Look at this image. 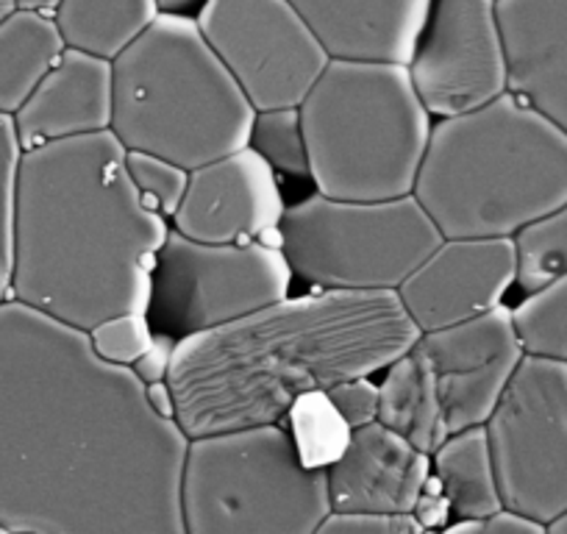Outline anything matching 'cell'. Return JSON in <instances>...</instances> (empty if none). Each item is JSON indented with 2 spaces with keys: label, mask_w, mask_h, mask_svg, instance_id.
I'll use <instances>...</instances> for the list:
<instances>
[{
  "label": "cell",
  "mask_w": 567,
  "mask_h": 534,
  "mask_svg": "<svg viewBox=\"0 0 567 534\" xmlns=\"http://www.w3.org/2000/svg\"><path fill=\"white\" fill-rule=\"evenodd\" d=\"M425 534H429V532H425Z\"/></svg>",
  "instance_id": "41"
},
{
  "label": "cell",
  "mask_w": 567,
  "mask_h": 534,
  "mask_svg": "<svg viewBox=\"0 0 567 534\" xmlns=\"http://www.w3.org/2000/svg\"><path fill=\"white\" fill-rule=\"evenodd\" d=\"M504 510L554 521L567 510V362L523 357L484 423Z\"/></svg>",
  "instance_id": "11"
},
{
  "label": "cell",
  "mask_w": 567,
  "mask_h": 534,
  "mask_svg": "<svg viewBox=\"0 0 567 534\" xmlns=\"http://www.w3.org/2000/svg\"><path fill=\"white\" fill-rule=\"evenodd\" d=\"M248 148L256 151L276 173L309 178L307 140H303L301 109L298 106L256 112L254 123H250Z\"/></svg>",
  "instance_id": "26"
},
{
  "label": "cell",
  "mask_w": 567,
  "mask_h": 534,
  "mask_svg": "<svg viewBox=\"0 0 567 534\" xmlns=\"http://www.w3.org/2000/svg\"><path fill=\"white\" fill-rule=\"evenodd\" d=\"M284 209L278 173L245 145L189 171L173 232L212 245L278 243Z\"/></svg>",
  "instance_id": "15"
},
{
  "label": "cell",
  "mask_w": 567,
  "mask_h": 534,
  "mask_svg": "<svg viewBox=\"0 0 567 534\" xmlns=\"http://www.w3.org/2000/svg\"><path fill=\"white\" fill-rule=\"evenodd\" d=\"M112 62L64 48L29 101L14 112L23 151L112 129Z\"/></svg>",
  "instance_id": "18"
},
{
  "label": "cell",
  "mask_w": 567,
  "mask_h": 534,
  "mask_svg": "<svg viewBox=\"0 0 567 534\" xmlns=\"http://www.w3.org/2000/svg\"><path fill=\"white\" fill-rule=\"evenodd\" d=\"M412 515L417 517V523L425 532H440V528H445L451 523V504L445 499V493H429V490H423L417 504H414Z\"/></svg>",
  "instance_id": "33"
},
{
  "label": "cell",
  "mask_w": 567,
  "mask_h": 534,
  "mask_svg": "<svg viewBox=\"0 0 567 534\" xmlns=\"http://www.w3.org/2000/svg\"><path fill=\"white\" fill-rule=\"evenodd\" d=\"M14 3H18V12L45 14V18H53L56 9L62 7V0H14Z\"/></svg>",
  "instance_id": "36"
},
{
  "label": "cell",
  "mask_w": 567,
  "mask_h": 534,
  "mask_svg": "<svg viewBox=\"0 0 567 534\" xmlns=\"http://www.w3.org/2000/svg\"><path fill=\"white\" fill-rule=\"evenodd\" d=\"M64 53L53 18L12 12L0 23V114L14 117Z\"/></svg>",
  "instance_id": "22"
},
{
  "label": "cell",
  "mask_w": 567,
  "mask_h": 534,
  "mask_svg": "<svg viewBox=\"0 0 567 534\" xmlns=\"http://www.w3.org/2000/svg\"><path fill=\"white\" fill-rule=\"evenodd\" d=\"M86 335H90V342L97 357L112 364H120V368H134L151 351L156 340L145 312L114 315V318L103 320V324H97Z\"/></svg>",
  "instance_id": "29"
},
{
  "label": "cell",
  "mask_w": 567,
  "mask_h": 534,
  "mask_svg": "<svg viewBox=\"0 0 567 534\" xmlns=\"http://www.w3.org/2000/svg\"><path fill=\"white\" fill-rule=\"evenodd\" d=\"M287 418H290L287 429H290L298 454L307 468H323L326 471L342 454L348 438H351V429L329 404L326 392L303 396Z\"/></svg>",
  "instance_id": "25"
},
{
  "label": "cell",
  "mask_w": 567,
  "mask_h": 534,
  "mask_svg": "<svg viewBox=\"0 0 567 534\" xmlns=\"http://www.w3.org/2000/svg\"><path fill=\"white\" fill-rule=\"evenodd\" d=\"M189 438L90 335L0 304V526L14 534H184Z\"/></svg>",
  "instance_id": "1"
},
{
  "label": "cell",
  "mask_w": 567,
  "mask_h": 534,
  "mask_svg": "<svg viewBox=\"0 0 567 534\" xmlns=\"http://www.w3.org/2000/svg\"><path fill=\"white\" fill-rule=\"evenodd\" d=\"M20 160H23V145L14 131V120L0 114V304L12 298Z\"/></svg>",
  "instance_id": "27"
},
{
  "label": "cell",
  "mask_w": 567,
  "mask_h": 534,
  "mask_svg": "<svg viewBox=\"0 0 567 534\" xmlns=\"http://www.w3.org/2000/svg\"><path fill=\"white\" fill-rule=\"evenodd\" d=\"M315 534H425L412 512H334L320 521Z\"/></svg>",
  "instance_id": "30"
},
{
  "label": "cell",
  "mask_w": 567,
  "mask_h": 534,
  "mask_svg": "<svg viewBox=\"0 0 567 534\" xmlns=\"http://www.w3.org/2000/svg\"><path fill=\"white\" fill-rule=\"evenodd\" d=\"M545 534H567V510L556 515L554 521L545 523Z\"/></svg>",
  "instance_id": "38"
},
{
  "label": "cell",
  "mask_w": 567,
  "mask_h": 534,
  "mask_svg": "<svg viewBox=\"0 0 567 534\" xmlns=\"http://www.w3.org/2000/svg\"><path fill=\"white\" fill-rule=\"evenodd\" d=\"M506 90L567 134V0H498Z\"/></svg>",
  "instance_id": "17"
},
{
  "label": "cell",
  "mask_w": 567,
  "mask_h": 534,
  "mask_svg": "<svg viewBox=\"0 0 567 534\" xmlns=\"http://www.w3.org/2000/svg\"><path fill=\"white\" fill-rule=\"evenodd\" d=\"M0 534H14V532H9L7 526H0Z\"/></svg>",
  "instance_id": "40"
},
{
  "label": "cell",
  "mask_w": 567,
  "mask_h": 534,
  "mask_svg": "<svg viewBox=\"0 0 567 534\" xmlns=\"http://www.w3.org/2000/svg\"><path fill=\"white\" fill-rule=\"evenodd\" d=\"M515 281L512 237H454L425 256L395 292L423 335L504 307Z\"/></svg>",
  "instance_id": "14"
},
{
  "label": "cell",
  "mask_w": 567,
  "mask_h": 534,
  "mask_svg": "<svg viewBox=\"0 0 567 534\" xmlns=\"http://www.w3.org/2000/svg\"><path fill=\"white\" fill-rule=\"evenodd\" d=\"M331 59L409 64L429 0H290Z\"/></svg>",
  "instance_id": "19"
},
{
  "label": "cell",
  "mask_w": 567,
  "mask_h": 534,
  "mask_svg": "<svg viewBox=\"0 0 567 534\" xmlns=\"http://www.w3.org/2000/svg\"><path fill=\"white\" fill-rule=\"evenodd\" d=\"M195 25L256 112L301 106L331 62L290 0H204Z\"/></svg>",
  "instance_id": "12"
},
{
  "label": "cell",
  "mask_w": 567,
  "mask_h": 534,
  "mask_svg": "<svg viewBox=\"0 0 567 534\" xmlns=\"http://www.w3.org/2000/svg\"><path fill=\"white\" fill-rule=\"evenodd\" d=\"M112 81V134L125 151L195 171L248 145L254 103L184 14H159L114 59Z\"/></svg>",
  "instance_id": "5"
},
{
  "label": "cell",
  "mask_w": 567,
  "mask_h": 534,
  "mask_svg": "<svg viewBox=\"0 0 567 534\" xmlns=\"http://www.w3.org/2000/svg\"><path fill=\"white\" fill-rule=\"evenodd\" d=\"M326 398L351 432L379 421V384L373 381V376L340 381L331 390H326Z\"/></svg>",
  "instance_id": "31"
},
{
  "label": "cell",
  "mask_w": 567,
  "mask_h": 534,
  "mask_svg": "<svg viewBox=\"0 0 567 534\" xmlns=\"http://www.w3.org/2000/svg\"><path fill=\"white\" fill-rule=\"evenodd\" d=\"M432 473L443 484L454 521H473L504 510L484 427L451 434L432 454Z\"/></svg>",
  "instance_id": "21"
},
{
  "label": "cell",
  "mask_w": 567,
  "mask_h": 534,
  "mask_svg": "<svg viewBox=\"0 0 567 534\" xmlns=\"http://www.w3.org/2000/svg\"><path fill=\"white\" fill-rule=\"evenodd\" d=\"M440 243L443 234L414 195L340 201L315 193L287 206L278 226L292 276L337 292H395Z\"/></svg>",
  "instance_id": "9"
},
{
  "label": "cell",
  "mask_w": 567,
  "mask_h": 534,
  "mask_svg": "<svg viewBox=\"0 0 567 534\" xmlns=\"http://www.w3.org/2000/svg\"><path fill=\"white\" fill-rule=\"evenodd\" d=\"M159 14L156 0H62L53 23L64 48L114 62Z\"/></svg>",
  "instance_id": "20"
},
{
  "label": "cell",
  "mask_w": 567,
  "mask_h": 534,
  "mask_svg": "<svg viewBox=\"0 0 567 534\" xmlns=\"http://www.w3.org/2000/svg\"><path fill=\"white\" fill-rule=\"evenodd\" d=\"M498 0H429L409 75L432 117H454L506 92Z\"/></svg>",
  "instance_id": "13"
},
{
  "label": "cell",
  "mask_w": 567,
  "mask_h": 534,
  "mask_svg": "<svg viewBox=\"0 0 567 534\" xmlns=\"http://www.w3.org/2000/svg\"><path fill=\"white\" fill-rule=\"evenodd\" d=\"M512 312V326L526 357L567 362V274L526 292Z\"/></svg>",
  "instance_id": "23"
},
{
  "label": "cell",
  "mask_w": 567,
  "mask_h": 534,
  "mask_svg": "<svg viewBox=\"0 0 567 534\" xmlns=\"http://www.w3.org/2000/svg\"><path fill=\"white\" fill-rule=\"evenodd\" d=\"M125 165H128L131 182L151 209L159 212L162 217L176 215L178 204L187 193L189 171L162 160V156L145 154V151H128Z\"/></svg>",
  "instance_id": "28"
},
{
  "label": "cell",
  "mask_w": 567,
  "mask_h": 534,
  "mask_svg": "<svg viewBox=\"0 0 567 534\" xmlns=\"http://www.w3.org/2000/svg\"><path fill=\"white\" fill-rule=\"evenodd\" d=\"M429 534H545V523L523 517L517 512L501 510L487 517H473V521H454L440 532Z\"/></svg>",
  "instance_id": "32"
},
{
  "label": "cell",
  "mask_w": 567,
  "mask_h": 534,
  "mask_svg": "<svg viewBox=\"0 0 567 534\" xmlns=\"http://www.w3.org/2000/svg\"><path fill=\"white\" fill-rule=\"evenodd\" d=\"M290 287L292 267L278 243L212 245L171 228L145 315L156 337L178 342L284 301Z\"/></svg>",
  "instance_id": "10"
},
{
  "label": "cell",
  "mask_w": 567,
  "mask_h": 534,
  "mask_svg": "<svg viewBox=\"0 0 567 534\" xmlns=\"http://www.w3.org/2000/svg\"><path fill=\"white\" fill-rule=\"evenodd\" d=\"M520 290L534 292L567 274V204L526 223L512 237Z\"/></svg>",
  "instance_id": "24"
},
{
  "label": "cell",
  "mask_w": 567,
  "mask_h": 534,
  "mask_svg": "<svg viewBox=\"0 0 567 534\" xmlns=\"http://www.w3.org/2000/svg\"><path fill=\"white\" fill-rule=\"evenodd\" d=\"M417 337L398 292L287 296L173 346L176 423L189 440L281 423L303 396L381 373Z\"/></svg>",
  "instance_id": "2"
},
{
  "label": "cell",
  "mask_w": 567,
  "mask_h": 534,
  "mask_svg": "<svg viewBox=\"0 0 567 534\" xmlns=\"http://www.w3.org/2000/svg\"><path fill=\"white\" fill-rule=\"evenodd\" d=\"M298 109L320 195L392 201L414 193L434 123L406 64L331 59Z\"/></svg>",
  "instance_id": "6"
},
{
  "label": "cell",
  "mask_w": 567,
  "mask_h": 534,
  "mask_svg": "<svg viewBox=\"0 0 567 534\" xmlns=\"http://www.w3.org/2000/svg\"><path fill=\"white\" fill-rule=\"evenodd\" d=\"M109 131L23 151L12 298L73 329L148 312L167 217L131 182Z\"/></svg>",
  "instance_id": "3"
},
{
  "label": "cell",
  "mask_w": 567,
  "mask_h": 534,
  "mask_svg": "<svg viewBox=\"0 0 567 534\" xmlns=\"http://www.w3.org/2000/svg\"><path fill=\"white\" fill-rule=\"evenodd\" d=\"M412 195L443 239L515 237L567 204V134L506 90L432 125Z\"/></svg>",
  "instance_id": "4"
},
{
  "label": "cell",
  "mask_w": 567,
  "mask_h": 534,
  "mask_svg": "<svg viewBox=\"0 0 567 534\" xmlns=\"http://www.w3.org/2000/svg\"><path fill=\"white\" fill-rule=\"evenodd\" d=\"M173 346H176V342L167 340V337H156L154 346H151V351L134 364V373L140 376L145 384H151V381H165L167 368H171Z\"/></svg>",
  "instance_id": "34"
},
{
  "label": "cell",
  "mask_w": 567,
  "mask_h": 534,
  "mask_svg": "<svg viewBox=\"0 0 567 534\" xmlns=\"http://www.w3.org/2000/svg\"><path fill=\"white\" fill-rule=\"evenodd\" d=\"M12 12H18V3H14V0H0V23H3Z\"/></svg>",
  "instance_id": "39"
},
{
  "label": "cell",
  "mask_w": 567,
  "mask_h": 534,
  "mask_svg": "<svg viewBox=\"0 0 567 534\" xmlns=\"http://www.w3.org/2000/svg\"><path fill=\"white\" fill-rule=\"evenodd\" d=\"M195 3H204V0H156L162 14H182L184 9L195 7Z\"/></svg>",
  "instance_id": "37"
},
{
  "label": "cell",
  "mask_w": 567,
  "mask_h": 534,
  "mask_svg": "<svg viewBox=\"0 0 567 534\" xmlns=\"http://www.w3.org/2000/svg\"><path fill=\"white\" fill-rule=\"evenodd\" d=\"M429 476L432 454L381 421L353 429L342 454L326 468L334 512H412Z\"/></svg>",
  "instance_id": "16"
},
{
  "label": "cell",
  "mask_w": 567,
  "mask_h": 534,
  "mask_svg": "<svg viewBox=\"0 0 567 534\" xmlns=\"http://www.w3.org/2000/svg\"><path fill=\"white\" fill-rule=\"evenodd\" d=\"M329 512L326 471L303 465L284 421L189 440L184 534H315Z\"/></svg>",
  "instance_id": "7"
},
{
  "label": "cell",
  "mask_w": 567,
  "mask_h": 534,
  "mask_svg": "<svg viewBox=\"0 0 567 534\" xmlns=\"http://www.w3.org/2000/svg\"><path fill=\"white\" fill-rule=\"evenodd\" d=\"M148 398H151V404H154L156 412H162V415H167V418H176V412H173V392H171V384H167V379L151 381Z\"/></svg>",
  "instance_id": "35"
},
{
  "label": "cell",
  "mask_w": 567,
  "mask_h": 534,
  "mask_svg": "<svg viewBox=\"0 0 567 534\" xmlns=\"http://www.w3.org/2000/svg\"><path fill=\"white\" fill-rule=\"evenodd\" d=\"M523 357L506 307L423 331L384 370L379 421L434 454L451 434L487 423Z\"/></svg>",
  "instance_id": "8"
}]
</instances>
